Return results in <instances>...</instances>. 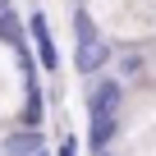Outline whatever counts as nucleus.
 I'll return each instance as SVG.
<instances>
[{
	"mask_svg": "<svg viewBox=\"0 0 156 156\" xmlns=\"http://www.w3.org/2000/svg\"><path fill=\"white\" fill-rule=\"evenodd\" d=\"M110 60H115V46L97 28V19L83 5H73V69L83 73V78H97V73H106Z\"/></svg>",
	"mask_w": 156,
	"mask_h": 156,
	"instance_id": "f257e3e1",
	"label": "nucleus"
},
{
	"mask_svg": "<svg viewBox=\"0 0 156 156\" xmlns=\"http://www.w3.org/2000/svg\"><path fill=\"white\" fill-rule=\"evenodd\" d=\"M124 110V78L119 73H97L87 78V119L119 115Z\"/></svg>",
	"mask_w": 156,
	"mask_h": 156,
	"instance_id": "f03ea898",
	"label": "nucleus"
},
{
	"mask_svg": "<svg viewBox=\"0 0 156 156\" xmlns=\"http://www.w3.org/2000/svg\"><path fill=\"white\" fill-rule=\"evenodd\" d=\"M28 41H32V51H37V64H41L46 73H55V69H60V51H55L46 9H32V14H28Z\"/></svg>",
	"mask_w": 156,
	"mask_h": 156,
	"instance_id": "7ed1b4c3",
	"label": "nucleus"
},
{
	"mask_svg": "<svg viewBox=\"0 0 156 156\" xmlns=\"http://www.w3.org/2000/svg\"><path fill=\"white\" fill-rule=\"evenodd\" d=\"M0 151L5 156H37V151H46V133L41 129H14L0 138Z\"/></svg>",
	"mask_w": 156,
	"mask_h": 156,
	"instance_id": "20e7f679",
	"label": "nucleus"
},
{
	"mask_svg": "<svg viewBox=\"0 0 156 156\" xmlns=\"http://www.w3.org/2000/svg\"><path fill=\"white\" fill-rule=\"evenodd\" d=\"M119 138V115H101V119H87V147L92 156L97 151H110V142Z\"/></svg>",
	"mask_w": 156,
	"mask_h": 156,
	"instance_id": "39448f33",
	"label": "nucleus"
},
{
	"mask_svg": "<svg viewBox=\"0 0 156 156\" xmlns=\"http://www.w3.org/2000/svg\"><path fill=\"white\" fill-rule=\"evenodd\" d=\"M0 41H5V46H14V51H23V46H28V23H23L14 9H5V14H0Z\"/></svg>",
	"mask_w": 156,
	"mask_h": 156,
	"instance_id": "423d86ee",
	"label": "nucleus"
},
{
	"mask_svg": "<svg viewBox=\"0 0 156 156\" xmlns=\"http://www.w3.org/2000/svg\"><path fill=\"white\" fill-rule=\"evenodd\" d=\"M138 73H142V55H138V51H129V55L119 60V78H138Z\"/></svg>",
	"mask_w": 156,
	"mask_h": 156,
	"instance_id": "0eeeda50",
	"label": "nucleus"
},
{
	"mask_svg": "<svg viewBox=\"0 0 156 156\" xmlns=\"http://www.w3.org/2000/svg\"><path fill=\"white\" fill-rule=\"evenodd\" d=\"M55 156H78V133H60V147Z\"/></svg>",
	"mask_w": 156,
	"mask_h": 156,
	"instance_id": "6e6552de",
	"label": "nucleus"
},
{
	"mask_svg": "<svg viewBox=\"0 0 156 156\" xmlns=\"http://www.w3.org/2000/svg\"><path fill=\"white\" fill-rule=\"evenodd\" d=\"M5 9H9V0H0V14H5Z\"/></svg>",
	"mask_w": 156,
	"mask_h": 156,
	"instance_id": "1a4fd4ad",
	"label": "nucleus"
},
{
	"mask_svg": "<svg viewBox=\"0 0 156 156\" xmlns=\"http://www.w3.org/2000/svg\"><path fill=\"white\" fill-rule=\"evenodd\" d=\"M97 156H115V151H97Z\"/></svg>",
	"mask_w": 156,
	"mask_h": 156,
	"instance_id": "9d476101",
	"label": "nucleus"
},
{
	"mask_svg": "<svg viewBox=\"0 0 156 156\" xmlns=\"http://www.w3.org/2000/svg\"><path fill=\"white\" fill-rule=\"evenodd\" d=\"M37 156H51V151H37Z\"/></svg>",
	"mask_w": 156,
	"mask_h": 156,
	"instance_id": "9b49d317",
	"label": "nucleus"
},
{
	"mask_svg": "<svg viewBox=\"0 0 156 156\" xmlns=\"http://www.w3.org/2000/svg\"><path fill=\"white\" fill-rule=\"evenodd\" d=\"M73 5H83V0H73Z\"/></svg>",
	"mask_w": 156,
	"mask_h": 156,
	"instance_id": "f8f14e48",
	"label": "nucleus"
}]
</instances>
